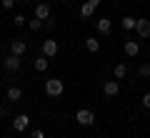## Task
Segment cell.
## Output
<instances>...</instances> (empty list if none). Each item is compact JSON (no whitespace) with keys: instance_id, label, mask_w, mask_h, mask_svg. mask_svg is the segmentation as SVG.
Returning <instances> with one entry per match:
<instances>
[{"instance_id":"3","label":"cell","mask_w":150,"mask_h":138,"mask_svg":"<svg viewBox=\"0 0 150 138\" xmlns=\"http://www.w3.org/2000/svg\"><path fill=\"white\" fill-rule=\"evenodd\" d=\"M3 68L8 70V73H18V70H20V55H8L5 60H3Z\"/></svg>"},{"instance_id":"15","label":"cell","mask_w":150,"mask_h":138,"mask_svg":"<svg viewBox=\"0 0 150 138\" xmlns=\"http://www.w3.org/2000/svg\"><path fill=\"white\" fill-rule=\"evenodd\" d=\"M135 20H138V18H130V15H125L123 20H120V25H123V30H135Z\"/></svg>"},{"instance_id":"22","label":"cell","mask_w":150,"mask_h":138,"mask_svg":"<svg viewBox=\"0 0 150 138\" xmlns=\"http://www.w3.org/2000/svg\"><path fill=\"white\" fill-rule=\"evenodd\" d=\"M0 5L5 8V10H10V8H13V5H15V0H0Z\"/></svg>"},{"instance_id":"19","label":"cell","mask_w":150,"mask_h":138,"mask_svg":"<svg viewBox=\"0 0 150 138\" xmlns=\"http://www.w3.org/2000/svg\"><path fill=\"white\" fill-rule=\"evenodd\" d=\"M138 73H140V78H150V65L145 63V65H140L138 68Z\"/></svg>"},{"instance_id":"25","label":"cell","mask_w":150,"mask_h":138,"mask_svg":"<svg viewBox=\"0 0 150 138\" xmlns=\"http://www.w3.org/2000/svg\"><path fill=\"white\" fill-rule=\"evenodd\" d=\"M133 3H138V0H133Z\"/></svg>"},{"instance_id":"14","label":"cell","mask_w":150,"mask_h":138,"mask_svg":"<svg viewBox=\"0 0 150 138\" xmlns=\"http://www.w3.org/2000/svg\"><path fill=\"white\" fill-rule=\"evenodd\" d=\"M125 73H128V65H125V63H118V65H115V68H112V75H115V78H125Z\"/></svg>"},{"instance_id":"23","label":"cell","mask_w":150,"mask_h":138,"mask_svg":"<svg viewBox=\"0 0 150 138\" xmlns=\"http://www.w3.org/2000/svg\"><path fill=\"white\" fill-rule=\"evenodd\" d=\"M143 108H148V111H150V93H145V96H143Z\"/></svg>"},{"instance_id":"21","label":"cell","mask_w":150,"mask_h":138,"mask_svg":"<svg viewBox=\"0 0 150 138\" xmlns=\"http://www.w3.org/2000/svg\"><path fill=\"white\" fill-rule=\"evenodd\" d=\"M30 138H45V131H40V128H35V131L30 133Z\"/></svg>"},{"instance_id":"2","label":"cell","mask_w":150,"mask_h":138,"mask_svg":"<svg viewBox=\"0 0 150 138\" xmlns=\"http://www.w3.org/2000/svg\"><path fill=\"white\" fill-rule=\"evenodd\" d=\"M75 121L80 123V126H93V123H95V116H93V111H88V108H80V111L75 113Z\"/></svg>"},{"instance_id":"7","label":"cell","mask_w":150,"mask_h":138,"mask_svg":"<svg viewBox=\"0 0 150 138\" xmlns=\"http://www.w3.org/2000/svg\"><path fill=\"white\" fill-rule=\"evenodd\" d=\"M103 90H105V96H118L120 93V85H118V80H105V83H103Z\"/></svg>"},{"instance_id":"16","label":"cell","mask_w":150,"mask_h":138,"mask_svg":"<svg viewBox=\"0 0 150 138\" xmlns=\"http://www.w3.org/2000/svg\"><path fill=\"white\" fill-rule=\"evenodd\" d=\"M93 13H95V5H90V3L85 0V3H83V8H80V15H83V18H90Z\"/></svg>"},{"instance_id":"20","label":"cell","mask_w":150,"mask_h":138,"mask_svg":"<svg viewBox=\"0 0 150 138\" xmlns=\"http://www.w3.org/2000/svg\"><path fill=\"white\" fill-rule=\"evenodd\" d=\"M13 25H15V28H23V25H25V15H15V18H13Z\"/></svg>"},{"instance_id":"5","label":"cell","mask_w":150,"mask_h":138,"mask_svg":"<svg viewBox=\"0 0 150 138\" xmlns=\"http://www.w3.org/2000/svg\"><path fill=\"white\" fill-rule=\"evenodd\" d=\"M28 126H30V118H28L25 113H20V116H15V121H13V128H15L18 133H23V131H25Z\"/></svg>"},{"instance_id":"18","label":"cell","mask_w":150,"mask_h":138,"mask_svg":"<svg viewBox=\"0 0 150 138\" xmlns=\"http://www.w3.org/2000/svg\"><path fill=\"white\" fill-rule=\"evenodd\" d=\"M28 25H30V30H40V28H43V20H40V18H35V20H30V23H28Z\"/></svg>"},{"instance_id":"6","label":"cell","mask_w":150,"mask_h":138,"mask_svg":"<svg viewBox=\"0 0 150 138\" xmlns=\"http://www.w3.org/2000/svg\"><path fill=\"white\" fill-rule=\"evenodd\" d=\"M43 55H45V58L58 55V43H55V40H43Z\"/></svg>"},{"instance_id":"9","label":"cell","mask_w":150,"mask_h":138,"mask_svg":"<svg viewBox=\"0 0 150 138\" xmlns=\"http://www.w3.org/2000/svg\"><path fill=\"white\" fill-rule=\"evenodd\" d=\"M35 18H40V20H48L50 18V5L48 3H38L35 5Z\"/></svg>"},{"instance_id":"8","label":"cell","mask_w":150,"mask_h":138,"mask_svg":"<svg viewBox=\"0 0 150 138\" xmlns=\"http://www.w3.org/2000/svg\"><path fill=\"white\" fill-rule=\"evenodd\" d=\"M125 55H128V58H135V55L140 53V45H138V40H125Z\"/></svg>"},{"instance_id":"1","label":"cell","mask_w":150,"mask_h":138,"mask_svg":"<svg viewBox=\"0 0 150 138\" xmlns=\"http://www.w3.org/2000/svg\"><path fill=\"white\" fill-rule=\"evenodd\" d=\"M63 90H65V83H63L60 78H50V80H45V93H48L50 98L63 96Z\"/></svg>"},{"instance_id":"17","label":"cell","mask_w":150,"mask_h":138,"mask_svg":"<svg viewBox=\"0 0 150 138\" xmlns=\"http://www.w3.org/2000/svg\"><path fill=\"white\" fill-rule=\"evenodd\" d=\"M110 28H112V23L108 20V18H100V20H98V30L100 33H110Z\"/></svg>"},{"instance_id":"10","label":"cell","mask_w":150,"mask_h":138,"mask_svg":"<svg viewBox=\"0 0 150 138\" xmlns=\"http://www.w3.org/2000/svg\"><path fill=\"white\" fill-rule=\"evenodd\" d=\"M25 50H28V43L25 40H13L10 43V53L13 55H25Z\"/></svg>"},{"instance_id":"24","label":"cell","mask_w":150,"mask_h":138,"mask_svg":"<svg viewBox=\"0 0 150 138\" xmlns=\"http://www.w3.org/2000/svg\"><path fill=\"white\" fill-rule=\"evenodd\" d=\"M88 3H90V5H95V8L100 5V0H88Z\"/></svg>"},{"instance_id":"12","label":"cell","mask_w":150,"mask_h":138,"mask_svg":"<svg viewBox=\"0 0 150 138\" xmlns=\"http://www.w3.org/2000/svg\"><path fill=\"white\" fill-rule=\"evenodd\" d=\"M20 98H23V90L18 88V85H13V88H8V101H10V103H18Z\"/></svg>"},{"instance_id":"4","label":"cell","mask_w":150,"mask_h":138,"mask_svg":"<svg viewBox=\"0 0 150 138\" xmlns=\"http://www.w3.org/2000/svg\"><path fill=\"white\" fill-rule=\"evenodd\" d=\"M135 33H138L140 38H150V20L138 18V20H135Z\"/></svg>"},{"instance_id":"26","label":"cell","mask_w":150,"mask_h":138,"mask_svg":"<svg viewBox=\"0 0 150 138\" xmlns=\"http://www.w3.org/2000/svg\"><path fill=\"white\" fill-rule=\"evenodd\" d=\"M80 138H83V136H80Z\"/></svg>"},{"instance_id":"13","label":"cell","mask_w":150,"mask_h":138,"mask_svg":"<svg viewBox=\"0 0 150 138\" xmlns=\"http://www.w3.org/2000/svg\"><path fill=\"white\" fill-rule=\"evenodd\" d=\"M85 48L90 50V53H98V50H100V43H98V38H85Z\"/></svg>"},{"instance_id":"11","label":"cell","mask_w":150,"mask_h":138,"mask_svg":"<svg viewBox=\"0 0 150 138\" xmlns=\"http://www.w3.org/2000/svg\"><path fill=\"white\" fill-rule=\"evenodd\" d=\"M48 65H50V60L45 58V55H40V58H35V60H33V68H35V70H40V73H43V70H48Z\"/></svg>"}]
</instances>
